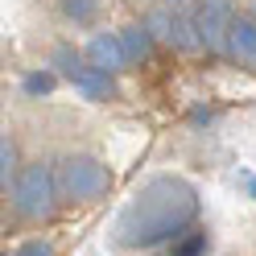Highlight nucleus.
Returning <instances> with one entry per match:
<instances>
[{
    "label": "nucleus",
    "instance_id": "nucleus-10",
    "mask_svg": "<svg viewBox=\"0 0 256 256\" xmlns=\"http://www.w3.org/2000/svg\"><path fill=\"white\" fill-rule=\"evenodd\" d=\"M62 12H66L74 25H91L95 12H100V0H62Z\"/></svg>",
    "mask_w": 256,
    "mask_h": 256
},
{
    "label": "nucleus",
    "instance_id": "nucleus-9",
    "mask_svg": "<svg viewBox=\"0 0 256 256\" xmlns=\"http://www.w3.org/2000/svg\"><path fill=\"white\" fill-rule=\"evenodd\" d=\"M54 83H58L54 70H29V74L21 78V91L38 100V95H50V91H54Z\"/></svg>",
    "mask_w": 256,
    "mask_h": 256
},
{
    "label": "nucleus",
    "instance_id": "nucleus-13",
    "mask_svg": "<svg viewBox=\"0 0 256 256\" xmlns=\"http://www.w3.org/2000/svg\"><path fill=\"white\" fill-rule=\"evenodd\" d=\"M162 4L174 12V17H198V4H202V0H162Z\"/></svg>",
    "mask_w": 256,
    "mask_h": 256
},
{
    "label": "nucleus",
    "instance_id": "nucleus-6",
    "mask_svg": "<svg viewBox=\"0 0 256 256\" xmlns=\"http://www.w3.org/2000/svg\"><path fill=\"white\" fill-rule=\"evenodd\" d=\"M228 58L240 62V66H256V21L248 17V12L232 21V34H228Z\"/></svg>",
    "mask_w": 256,
    "mask_h": 256
},
{
    "label": "nucleus",
    "instance_id": "nucleus-8",
    "mask_svg": "<svg viewBox=\"0 0 256 256\" xmlns=\"http://www.w3.org/2000/svg\"><path fill=\"white\" fill-rule=\"evenodd\" d=\"M149 29H153V38L157 42H166V46H174V12L166 8V4H157L153 12H149V21H145Z\"/></svg>",
    "mask_w": 256,
    "mask_h": 256
},
{
    "label": "nucleus",
    "instance_id": "nucleus-7",
    "mask_svg": "<svg viewBox=\"0 0 256 256\" xmlns=\"http://www.w3.org/2000/svg\"><path fill=\"white\" fill-rule=\"evenodd\" d=\"M120 46H124V54H128V66H132V62H145L149 50H153V29L149 25H128L124 34H120Z\"/></svg>",
    "mask_w": 256,
    "mask_h": 256
},
{
    "label": "nucleus",
    "instance_id": "nucleus-3",
    "mask_svg": "<svg viewBox=\"0 0 256 256\" xmlns=\"http://www.w3.org/2000/svg\"><path fill=\"white\" fill-rule=\"evenodd\" d=\"M236 21V4L232 0H202L198 4V34H202V50L215 58H228V34Z\"/></svg>",
    "mask_w": 256,
    "mask_h": 256
},
{
    "label": "nucleus",
    "instance_id": "nucleus-4",
    "mask_svg": "<svg viewBox=\"0 0 256 256\" xmlns=\"http://www.w3.org/2000/svg\"><path fill=\"white\" fill-rule=\"evenodd\" d=\"M62 74L70 78V87L83 95V100H116V83H112V74L100 70L95 62H83V58H78L74 66H66Z\"/></svg>",
    "mask_w": 256,
    "mask_h": 256
},
{
    "label": "nucleus",
    "instance_id": "nucleus-18",
    "mask_svg": "<svg viewBox=\"0 0 256 256\" xmlns=\"http://www.w3.org/2000/svg\"><path fill=\"white\" fill-rule=\"evenodd\" d=\"M12 256H17V252H12Z\"/></svg>",
    "mask_w": 256,
    "mask_h": 256
},
{
    "label": "nucleus",
    "instance_id": "nucleus-12",
    "mask_svg": "<svg viewBox=\"0 0 256 256\" xmlns=\"http://www.w3.org/2000/svg\"><path fill=\"white\" fill-rule=\"evenodd\" d=\"M206 252V232H194L190 240H182V244H174L170 256H202Z\"/></svg>",
    "mask_w": 256,
    "mask_h": 256
},
{
    "label": "nucleus",
    "instance_id": "nucleus-11",
    "mask_svg": "<svg viewBox=\"0 0 256 256\" xmlns=\"http://www.w3.org/2000/svg\"><path fill=\"white\" fill-rule=\"evenodd\" d=\"M0 182H17V145H12V140L4 136L0 140Z\"/></svg>",
    "mask_w": 256,
    "mask_h": 256
},
{
    "label": "nucleus",
    "instance_id": "nucleus-17",
    "mask_svg": "<svg viewBox=\"0 0 256 256\" xmlns=\"http://www.w3.org/2000/svg\"><path fill=\"white\" fill-rule=\"evenodd\" d=\"M248 17H252V21H256V0H252V12H248Z\"/></svg>",
    "mask_w": 256,
    "mask_h": 256
},
{
    "label": "nucleus",
    "instance_id": "nucleus-5",
    "mask_svg": "<svg viewBox=\"0 0 256 256\" xmlns=\"http://www.w3.org/2000/svg\"><path fill=\"white\" fill-rule=\"evenodd\" d=\"M87 62H95L100 70L108 74H116L128 66V54H124V46H120V34H95L87 42Z\"/></svg>",
    "mask_w": 256,
    "mask_h": 256
},
{
    "label": "nucleus",
    "instance_id": "nucleus-14",
    "mask_svg": "<svg viewBox=\"0 0 256 256\" xmlns=\"http://www.w3.org/2000/svg\"><path fill=\"white\" fill-rule=\"evenodd\" d=\"M17 256H54V248L46 244V240H29V244H21Z\"/></svg>",
    "mask_w": 256,
    "mask_h": 256
},
{
    "label": "nucleus",
    "instance_id": "nucleus-2",
    "mask_svg": "<svg viewBox=\"0 0 256 256\" xmlns=\"http://www.w3.org/2000/svg\"><path fill=\"white\" fill-rule=\"evenodd\" d=\"M108 186H112V174L95 157H66L58 170V194L70 202H95L108 194Z\"/></svg>",
    "mask_w": 256,
    "mask_h": 256
},
{
    "label": "nucleus",
    "instance_id": "nucleus-1",
    "mask_svg": "<svg viewBox=\"0 0 256 256\" xmlns=\"http://www.w3.org/2000/svg\"><path fill=\"white\" fill-rule=\"evenodd\" d=\"M54 194H58V178L46 162H34L17 174L12 182V211L21 219H46L54 211Z\"/></svg>",
    "mask_w": 256,
    "mask_h": 256
},
{
    "label": "nucleus",
    "instance_id": "nucleus-15",
    "mask_svg": "<svg viewBox=\"0 0 256 256\" xmlns=\"http://www.w3.org/2000/svg\"><path fill=\"white\" fill-rule=\"evenodd\" d=\"M236 178H240V186L248 190V198H256V174H252V170H240Z\"/></svg>",
    "mask_w": 256,
    "mask_h": 256
},
{
    "label": "nucleus",
    "instance_id": "nucleus-16",
    "mask_svg": "<svg viewBox=\"0 0 256 256\" xmlns=\"http://www.w3.org/2000/svg\"><path fill=\"white\" fill-rule=\"evenodd\" d=\"M190 120H194V124H211L215 112H211V108H194V112H190Z\"/></svg>",
    "mask_w": 256,
    "mask_h": 256
}]
</instances>
